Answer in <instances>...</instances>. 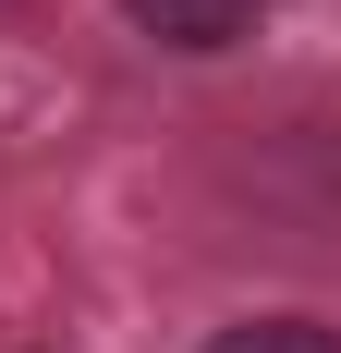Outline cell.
Listing matches in <instances>:
<instances>
[{
	"mask_svg": "<svg viewBox=\"0 0 341 353\" xmlns=\"http://www.w3.org/2000/svg\"><path fill=\"white\" fill-rule=\"evenodd\" d=\"M122 12H135V37H159L183 61H220V49L256 37V0H122Z\"/></svg>",
	"mask_w": 341,
	"mask_h": 353,
	"instance_id": "1",
	"label": "cell"
},
{
	"mask_svg": "<svg viewBox=\"0 0 341 353\" xmlns=\"http://www.w3.org/2000/svg\"><path fill=\"white\" fill-rule=\"evenodd\" d=\"M207 353H341V329L329 317H232Z\"/></svg>",
	"mask_w": 341,
	"mask_h": 353,
	"instance_id": "2",
	"label": "cell"
}]
</instances>
